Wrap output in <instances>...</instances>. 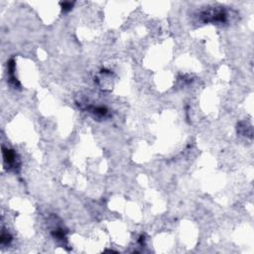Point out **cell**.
Wrapping results in <instances>:
<instances>
[{"label":"cell","mask_w":254,"mask_h":254,"mask_svg":"<svg viewBox=\"0 0 254 254\" xmlns=\"http://www.w3.org/2000/svg\"><path fill=\"white\" fill-rule=\"evenodd\" d=\"M3 157H4V162L7 163L8 166H15L16 155L12 150H8V149L3 148Z\"/></svg>","instance_id":"1"},{"label":"cell","mask_w":254,"mask_h":254,"mask_svg":"<svg viewBox=\"0 0 254 254\" xmlns=\"http://www.w3.org/2000/svg\"><path fill=\"white\" fill-rule=\"evenodd\" d=\"M64 7H65V10H69V9H71V7H73V4L71 3H64V5H63Z\"/></svg>","instance_id":"2"}]
</instances>
